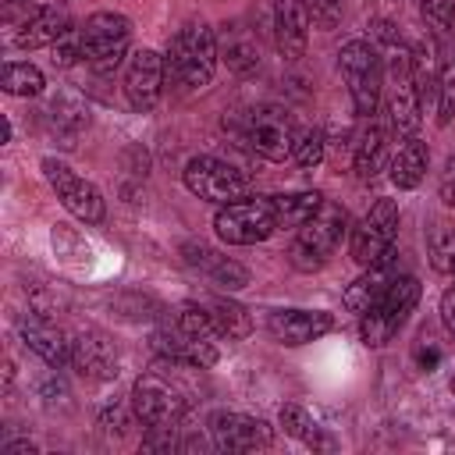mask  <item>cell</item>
I'll return each instance as SVG.
<instances>
[{
    "label": "cell",
    "instance_id": "1",
    "mask_svg": "<svg viewBox=\"0 0 455 455\" xmlns=\"http://www.w3.org/2000/svg\"><path fill=\"white\" fill-rule=\"evenodd\" d=\"M217 36L206 21H188L174 32L171 46H167V75L178 78L181 85L188 89H203L213 82V71H217Z\"/></svg>",
    "mask_w": 455,
    "mask_h": 455
},
{
    "label": "cell",
    "instance_id": "2",
    "mask_svg": "<svg viewBox=\"0 0 455 455\" xmlns=\"http://www.w3.org/2000/svg\"><path fill=\"white\" fill-rule=\"evenodd\" d=\"M338 68H341V78L348 85V96H352L355 114L370 121L377 114V107H380V89H384V68H380L377 46L366 43V39L341 43Z\"/></svg>",
    "mask_w": 455,
    "mask_h": 455
},
{
    "label": "cell",
    "instance_id": "3",
    "mask_svg": "<svg viewBox=\"0 0 455 455\" xmlns=\"http://www.w3.org/2000/svg\"><path fill=\"white\" fill-rule=\"evenodd\" d=\"M345 224H348V217H345V210L338 206V203H320V210L299 228V235H295V242L288 245V259H291V267L295 270H320L323 263H327V256L338 249V242H341V235H345Z\"/></svg>",
    "mask_w": 455,
    "mask_h": 455
},
{
    "label": "cell",
    "instance_id": "4",
    "mask_svg": "<svg viewBox=\"0 0 455 455\" xmlns=\"http://www.w3.org/2000/svg\"><path fill=\"white\" fill-rule=\"evenodd\" d=\"M78 32H82V60L96 75L117 71V64L124 60L128 39H132V21L117 11H96L82 21Z\"/></svg>",
    "mask_w": 455,
    "mask_h": 455
},
{
    "label": "cell",
    "instance_id": "5",
    "mask_svg": "<svg viewBox=\"0 0 455 455\" xmlns=\"http://www.w3.org/2000/svg\"><path fill=\"white\" fill-rule=\"evenodd\" d=\"M416 302H419V281H416L412 274L395 277V281L387 284V291L380 295V302H377L370 313L359 316L363 341L373 345V348L387 345V341L405 327V320H409V313L416 309Z\"/></svg>",
    "mask_w": 455,
    "mask_h": 455
},
{
    "label": "cell",
    "instance_id": "6",
    "mask_svg": "<svg viewBox=\"0 0 455 455\" xmlns=\"http://www.w3.org/2000/svg\"><path fill=\"white\" fill-rule=\"evenodd\" d=\"M213 228H217V238L228 242V245H256L263 238H270L277 231V213H274V199H235V203H224L213 217Z\"/></svg>",
    "mask_w": 455,
    "mask_h": 455
},
{
    "label": "cell",
    "instance_id": "7",
    "mask_svg": "<svg viewBox=\"0 0 455 455\" xmlns=\"http://www.w3.org/2000/svg\"><path fill=\"white\" fill-rule=\"evenodd\" d=\"M395 238H398V203L395 199H377L366 217L352 228V242L348 252L359 267H373L384 256L395 252Z\"/></svg>",
    "mask_w": 455,
    "mask_h": 455
},
{
    "label": "cell",
    "instance_id": "8",
    "mask_svg": "<svg viewBox=\"0 0 455 455\" xmlns=\"http://www.w3.org/2000/svg\"><path fill=\"white\" fill-rule=\"evenodd\" d=\"M185 178V188L206 203H235L249 192V178L231 167L228 160H217V156H192L181 171Z\"/></svg>",
    "mask_w": 455,
    "mask_h": 455
},
{
    "label": "cell",
    "instance_id": "9",
    "mask_svg": "<svg viewBox=\"0 0 455 455\" xmlns=\"http://www.w3.org/2000/svg\"><path fill=\"white\" fill-rule=\"evenodd\" d=\"M43 178L50 181V188L57 192L60 206H64L71 217H78V220H85V224H100V220H103V196H100V188H96L92 181L78 178L68 164L46 156V160H43Z\"/></svg>",
    "mask_w": 455,
    "mask_h": 455
},
{
    "label": "cell",
    "instance_id": "10",
    "mask_svg": "<svg viewBox=\"0 0 455 455\" xmlns=\"http://www.w3.org/2000/svg\"><path fill=\"white\" fill-rule=\"evenodd\" d=\"M387 117H391V132L409 139L419 132L423 124V96L416 89L412 78V60L409 53H398L391 64V82H387Z\"/></svg>",
    "mask_w": 455,
    "mask_h": 455
},
{
    "label": "cell",
    "instance_id": "11",
    "mask_svg": "<svg viewBox=\"0 0 455 455\" xmlns=\"http://www.w3.org/2000/svg\"><path fill=\"white\" fill-rule=\"evenodd\" d=\"M181 395L156 373H142L132 384V412L135 419L149 430V427H174L181 416Z\"/></svg>",
    "mask_w": 455,
    "mask_h": 455
},
{
    "label": "cell",
    "instance_id": "12",
    "mask_svg": "<svg viewBox=\"0 0 455 455\" xmlns=\"http://www.w3.org/2000/svg\"><path fill=\"white\" fill-rule=\"evenodd\" d=\"M210 437L217 451H259V448H270L274 430L259 416L220 409L210 416Z\"/></svg>",
    "mask_w": 455,
    "mask_h": 455
},
{
    "label": "cell",
    "instance_id": "13",
    "mask_svg": "<svg viewBox=\"0 0 455 455\" xmlns=\"http://www.w3.org/2000/svg\"><path fill=\"white\" fill-rule=\"evenodd\" d=\"M249 146L252 153H259L263 160H284L291 156V146H295V124H291V114L284 107H259L252 110L249 117Z\"/></svg>",
    "mask_w": 455,
    "mask_h": 455
},
{
    "label": "cell",
    "instance_id": "14",
    "mask_svg": "<svg viewBox=\"0 0 455 455\" xmlns=\"http://www.w3.org/2000/svg\"><path fill=\"white\" fill-rule=\"evenodd\" d=\"M164 57L149 46L135 50L128 57V71H124V96L132 103V110L139 114H149L156 103H160V89H164Z\"/></svg>",
    "mask_w": 455,
    "mask_h": 455
},
{
    "label": "cell",
    "instance_id": "15",
    "mask_svg": "<svg viewBox=\"0 0 455 455\" xmlns=\"http://www.w3.org/2000/svg\"><path fill=\"white\" fill-rule=\"evenodd\" d=\"M71 28V18L60 4L53 0H36L28 7V14L18 21V32H14V46L18 50H36V46H53L64 32Z\"/></svg>",
    "mask_w": 455,
    "mask_h": 455
},
{
    "label": "cell",
    "instance_id": "16",
    "mask_svg": "<svg viewBox=\"0 0 455 455\" xmlns=\"http://www.w3.org/2000/svg\"><path fill=\"white\" fill-rule=\"evenodd\" d=\"M71 366L85 380H110L117 373V348L100 331H78L71 338Z\"/></svg>",
    "mask_w": 455,
    "mask_h": 455
},
{
    "label": "cell",
    "instance_id": "17",
    "mask_svg": "<svg viewBox=\"0 0 455 455\" xmlns=\"http://www.w3.org/2000/svg\"><path fill=\"white\" fill-rule=\"evenodd\" d=\"M267 327L281 345H306L327 334L334 327V316L323 309H274Z\"/></svg>",
    "mask_w": 455,
    "mask_h": 455
},
{
    "label": "cell",
    "instance_id": "18",
    "mask_svg": "<svg viewBox=\"0 0 455 455\" xmlns=\"http://www.w3.org/2000/svg\"><path fill=\"white\" fill-rule=\"evenodd\" d=\"M309 7L306 0H274V39L284 60H299L309 43Z\"/></svg>",
    "mask_w": 455,
    "mask_h": 455
},
{
    "label": "cell",
    "instance_id": "19",
    "mask_svg": "<svg viewBox=\"0 0 455 455\" xmlns=\"http://www.w3.org/2000/svg\"><path fill=\"white\" fill-rule=\"evenodd\" d=\"M18 331H21V341L25 348H32L43 363L50 366H64L71 363V341L60 334V327L53 320H46L43 313H25L18 320Z\"/></svg>",
    "mask_w": 455,
    "mask_h": 455
},
{
    "label": "cell",
    "instance_id": "20",
    "mask_svg": "<svg viewBox=\"0 0 455 455\" xmlns=\"http://www.w3.org/2000/svg\"><path fill=\"white\" fill-rule=\"evenodd\" d=\"M217 53L224 57V64L235 71V75H252L263 60V50H259V39L256 32L245 25V21H228L220 25L217 32Z\"/></svg>",
    "mask_w": 455,
    "mask_h": 455
},
{
    "label": "cell",
    "instance_id": "21",
    "mask_svg": "<svg viewBox=\"0 0 455 455\" xmlns=\"http://www.w3.org/2000/svg\"><path fill=\"white\" fill-rule=\"evenodd\" d=\"M395 256H398V252L384 256V259H380V263H373V267H363V274L345 288V306H348V313L363 316V313H370V309L380 302V295L387 291V284L398 277V274L391 270Z\"/></svg>",
    "mask_w": 455,
    "mask_h": 455
},
{
    "label": "cell",
    "instance_id": "22",
    "mask_svg": "<svg viewBox=\"0 0 455 455\" xmlns=\"http://www.w3.org/2000/svg\"><path fill=\"white\" fill-rule=\"evenodd\" d=\"M153 348H156L164 359L188 363V366H199V370H206V366H213V363H217V348H213V341L192 338V334H185L178 323H174V327L156 331V334H153Z\"/></svg>",
    "mask_w": 455,
    "mask_h": 455
},
{
    "label": "cell",
    "instance_id": "23",
    "mask_svg": "<svg viewBox=\"0 0 455 455\" xmlns=\"http://www.w3.org/2000/svg\"><path fill=\"white\" fill-rule=\"evenodd\" d=\"M181 252H185V259H188L192 267H199L203 274H210L217 284L231 288V291L249 284V270H245L242 263H235V259H228V256H220V252H213L210 245H185Z\"/></svg>",
    "mask_w": 455,
    "mask_h": 455
},
{
    "label": "cell",
    "instance_id": "24",
    "mask_svg": "<svg viewBox=\"0 0 455 455\" xmlns=\"http://www.w3.org/2000/svg\"><path fill=\"white\" fill-rule=\"evenodd\" d=\"M352 164H355V174H359V181H373L380 171H384V164H387V132L370 117V124L355 135V156H352Z\"/></svg>",
    "mask_w": 455,
    "mask_h": 455
},
{
    "label": "cell",
    "instance_id": "25",
    "mask_svg": "<svg viewBox=\"0 0 455 455\" xmlns=\"http://www.w3.org/2000/svg\"><path fill=\"white\" fill-rule=\"evenodd\" d=\"M427 160H430L427 156V146L416 135H409L398 146V153L391 156V181H395V188H402V192L416 188L423 181V174H427Z\"/></svg>",
    "mask_w": 455,
    "mask_h": 455
},
{
    "label": "cell",
    "instance_id": "26",
    "mask_svg": "<svg viewBox=\"0 0 455 455\" xmlns=\"http://www.w3.org/2000/svg\"><path fill=\"white\" fill-rule=\"evenodd\" d=\"M281 427H284V434L288 437H295V441H302L306 448H334V437L306 412V409H299V405H281Z\"/></svg>",
    "mask_w": 455,
    "mask_h": 455
},
{
    "label": "cell",
    "instance_id": "27",
    "mask_svg": "<svg viewBox=\"0 0 455 455\" xmlns=\"http://www.w3.org/2000/svg\"><path fill=\"white\" fill-rule=\"evenodd\" d=\"M320 203H323L320 192H288V196H274L277 228H302V224L320 210Z\"/></svg>",
    "mask_w": 455,
    "mask_h": 455
},
{
    "label": "cell",
    "instance_id": "28",
    "mask_svg": "<svg viewBox=\"0 0 455 455\" xmlns=\"http://www.w3.org/2000/svg\"><path fill=\"white\" fill-rule=\"evenodd\" d=\"M206 309H210V316H213L220 338H228V341H242V338H249V331H252V316L245 313V306L228 302V299H210Z\"/></svg>",
    "mask_w": 455,
    "mask_h": 455
},
{
    "label": "cell",
    "instance_id": "29",
    "mask_svg": "<svg viewBox=\"0 0 455 455\" xmlns=\"http://www.w3.org/2000/svg\"><path fill=\"white\" fill-rule=\"evenodd\" d=\"M50 114H53V124H57L68 139H75V135L89 124V107H85L75 92H57L53 103H50Z\"/></svg>",
    "mask_w": 455,
    "mask_h": 455
},
{
    "label": "cell",
    "instance_id": "30",
    "mask_svg": "<svg viewBox=\"0 0 455 455\" xmlns=\"http://www.w3.org/2000/svg\"><path fill=\"white\" fill-rule=\"evenodd\" d=\"M427 252H430V267L437 274H455V224L451 220H441L430 228Z\"/></svg>",
    "mask_w": 455,
    "mask_h": 455
},
{
    "label": "cell",
    "instance_id": "31",
    "mask_svg": "<svg viewBox=\"0 0 455 455\" xmlns=\"http://www.w3.org/2000/svg\"><path fill=\"white\" fill-rule=\"evenodd\" d=\"M0 85H4V92H11V96H39L43 92V85H46V78H43V71L36 68V64H7L4 68V75H0Z\"/></svg>",
    "mask_w": 455,
    "mask_h": 455
},
{
    "label": "cell",
    "instance_id": "32",
    "mask_svg": "<svg viewBox=\"0 0 455 455\" xmlns=\"http://www.w3.org/2000/svg\"><path fill=\"white\" fill-rule=\"evenodd\" d=\"M178 327H181L185 334H192V338H203V341H217V338H220V331H217L210 309L199 306V302H185V306L178 309Z\"/></svg>",
    "mask_w": 455,
    "mask_h": 455
},
{
    "label": "cell",
    "instance_id": "33",
    "mask_svg": "<svg viewBox=\"0 0 455 455\" xmlns=\"http://www.w3.org/2000/svg\"><path fill=\"white\" fill-rule=\"evenodd\" d=\"M451 117H455V53H444L437 71V124H448Z\"/></svg>",
    "mask_w": 455,
    "mask_h": 455
},
{
    "label": "cell",
    "instance_id": "34",
    "mask_svg": "<svg viewBox=\"0 0 455 455\" xmlns=\"http://www.w3.org/2000/svg\"><path fill=\"white\" fill-rule=\"evenodd\" d=\"M323 146H327V139H323V132L320 128H302V132H295V146H291V160L299 164V167H320V160H323Z\"/></svg>",
    "mask_w": 455,
    "mask_h": 455
},
{
    "label": "cell",
    "instance_id": "35",
    "mask_svg": "<svg viewBox=\"0 0 455 455\" xmlns=\"http://www.w3.org/2000/svg\"><path fill=\"white\" fill-rule=\"evenodd\" d=\"M419 14L434 32H448L455 25V0H419Z\"/></svg>",
    "mask_w": 455,
    "mask_h": 455
},
{
    "label": "cell",
    "instance_id": "36",
    "mask_svg": "<svg viewBox=\"0 0 455 455\" xmlns=\"http://www.w3.org/2000/svg\"><path fill=\"white\" fill-rule=\"evenodd\" d=\"M75 60H82V32H78V28H68V32L53 43V64L71 68Z\"/></svg>",
    "mask_w": 455,
    "mask_h": 455
},
{
    "label": "cell",
    "instance_id": "37",
    "mask_svg": "<svg viewBox=\"0 0 455 455\" xmlns=\"http://www.w3.org/2000/svg\"><path fill=\"white\" fill-rule=\"evenodd\" d=\"M306 7H309V21L323 32H331L341 21V0H306Z\"/></svg>",
    "mask_w": 455,
    "mask_h": 455
},
{
    "label": "cell",
    "instance_id": "38",
    "mask_svg": "<svg viewBox=\"0 0 455 455\" xmlns=\"http://www.w3.org/2000/svg\"><path fill=\"white\" fill-rule=\"evenodd\" d=\"M437 188H441V203H444V206H455V153H448Z\"/></svg>",
    "mask_w": 455,
    "mask_h": 455
},
{
    "label": "cell",
    "instance_id": "39",
    "mask_svg": "<svg viewBox=\"0 0 455 455\" xmlns=\"http://www.w3.org/2000/svg\"><path fill=\"white\" fill-rule=\"evenodd\" d=\"M370 32H373L380 43H387V46H398V43H402V32H398L391 21H384V18H377V21L370 25Z\"/></svg>",
    "mask_w": 455,
    "mask_h": 455
},
{
    "label": "cell",
    "instance_id": "40",
    "mask_svg": "<svg viewBox=\"0 0 455 455\" xmlns=\"http://www.w3.org/2000/svg\"><path fill=\"white\" fill-rule=\"evenodd\" d=\"M441 320H444V327L455 334V284L441 295Z\"/></svg>",
    "mask_w": 455,
    "mask_h": 455
},
{
    "label": "cell",
    "instance_id": "41",
    "mask_svg": "<svg viewBox=\"0 0 455 455\" xmlns=\"http://www.w3.org/2000/svg\"><path fill=\"white\" fill-rule=\"evenodd\" d=\"M4 455H36V444L32 441H7Z\"/></svg>",
    "mask_w": 455,
    "mask_h": 455
},
{
    "label": "cell",
    "instance_id": "42",
    "mask_svg": "<svg viewBox=\"0 0 455 455\" xmlns=\"http://www.w3.org/2000/svg\"><path fill=\"white\" fill-rule=\"evenodd\" d=\"M419 363H423V366L430 370V366L437 363V348H430V352H419Z\"/></svg>",
    "mask_w": 455,
    "mask_h": 455
},
{
    "label": "cell",
    "instance_id": "43",
    "mask_svg": "<svg viewBox=\"0 0 455 455\" xmlns=\"http://www.w3.org/2000/svg\"><path fill=\"white\" fill-rule=\"evenodd\" d=\"M451 395H455V377H451Z\"/></svg>",
    "mask_w": 455,
    "mask_h": 455
},
{
    "label": "cell",
    "instance_id": "44",
    "mask_svg": "<svg viewBox=\"0 0 455 455\" xmlns=\"http://www.w3.org/2000/svg\"><path fill=\"white\" fill-rule=\"evenodd\" d=\"M4 4H18V0H4Z\"/></svg>",
    "mask_w": 455,
    "mask_h": 455
}]
</instances>
